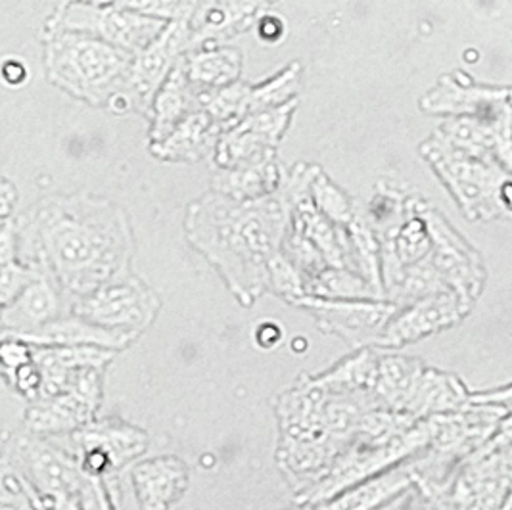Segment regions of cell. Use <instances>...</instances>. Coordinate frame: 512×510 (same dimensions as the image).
I'll use <instances>...</instances> for the list:
<instances>
[{
	"instance_id": "ac0fdd59",
	"label": "cell",
	"mask_w": 512,
	"mask_h": 510,
	"mask_svg": "<svg viewBox=\"0 0 512 510\" xmlns=\"http://www.w3.org/2000/svg\"><path fill=\"white\" fill-rule=\"evenodd\" d=\"M415 459V457H413ZM409 459L405 463L388 468L386 472L373 476L365 482L348 487L334 495L332 499L302 505V510H380L394 503L417 484L415 461Z\"/></svg>"
},
{
	"instance_id": "44dd1931",
	"label": "cell",
	"mask_w": 512,
	"mask_h": 510,
	"mask_svg": "<svg viewBox=\"0 0 512 510\" xmlns=\"http://www.w3.org/2000/svg\"><path fill=\"white\" fill-rule=\"evenodd\" d=\"M33 346H70V348H102L110 351H123L133 346L137 340L117 334L114 330L94 325L91 321L68 313L62 319L20 338Z\"/></svg>"
},
{
	"instance_id": "d590c367",
	"label": "cell",
	"mask_w": 512,
	"mask_h": 510,
	"mask_svg": "<svg viewBox=\"0 0 512 510\" xmlns=\"http://www.w3.org/2000/svg\"><path fill=\"white\" fill-rule=\"evenodd\" d=\"M2 77L8 85L20 87L27 79V68H25L22 58H6L2 64Z\"/></svg>"
},
{
	"instance_id": "d4e9b609",
	"label": "cell",
	"mask_w": 512,
	"mask_h": 510,
	"mask_svg": "<svg viewBox=\"0 0 512 510\" xmlns=\"http://www.w3.org/2000/svg\"><path fill=\"white\" fill-rule=\"evenodd\" d=\"M188 79L198 91H217L242 81L244 54L227 45H202L185 56Z\"/></svg>"
},
{
	"instance_id": "4fadbf2b",
	"label": "cell",
	"mask_w": 512,
	"mask_h": 510,
	"mask_svg": "<svg viewBox=\"0 0 512 510\" xmlns=\"http://www.w3.org/2000/svg\"><path fill=\"white\" fill-rule=\"evenodd\" d=\"M472 311L455 292H440L419 302L399 307L392 321L386 326L378 348L401 349L417 344L424 338L440 334L459 325Z\"/></svg>"
},
{
	"instance_id": "5bb4252c",
	"label": "cell",
	"mask_w": 512,
	"mask_h": 510,
	"mask_svg": "<svg viewBox=\"0 0 512 510\" xmlns=\"http://www.w3.org/2000/svg\"><path fill=\"white\" fill-rule=\"evenodd\" d=\"M71 307L70 296L41 265L39 275L12 302L2 305V338L29 336L71 313Z\"/></svg>"
},
{
	"instance_id": "7a4b0ae2",
	"label": "cell",
	"mask_w": 512,
	"mask_h": 510,
	"mask_svg": "<svg viewBox=\"0 0 512 510\" xmlns=\"http://www.w3.org/2000/svg\"><path fill=\"white\" fill-rule=\"evenodd\" d=\"M183 231L234 300L254 307L269 294V265L290 231V204L282 188L250 202L210 190L188 206Z\"/></svg>"
},
{
	"instance_id": "2e32d148",
	"label": "cell",
	"mask_w": 512,
	"mask_h": 510,
	"mask_svg": "<svg viewBox=\"0 0 512 510\" xmlns=\"http://www.w3.org/2000/svg\"><path fill=\"white\" fill-rule=\"evenodd\" d=\"M512 108L509 89L476 87L455 75H443L428 93L420 98V110L432 116L486 117L499 116Z\"/></svg>"
},
{
	"instance_id": "e575fe53",
	"label": "cell",
	"mask_w": 512,
	"mask_h": 510,
	"mask_svg": "<svg viewBox=\"0 0 512 510\" xmlns=\"http://www.w3.org/2000/svg\"><path fill=\"white\" fill-rule=\"evenodd\" d=\"M259 39H263L267 45L279 43L280 37L284 35V24L279 16H265L259 22Z\"/></svg>"
},
{
	"instance_id": "5b68a950",
	"label": "cell",
	"mask_w": 512,
	"mask_h": 510,
	"mask_svg": "<svg viewBox=\"0 0 512 510\" xmlns=\"http://www.w3.org/2000/svg\"><path fill=\"white\" fill-rule=\"evenodd\" d=\"M420 156L430 163L466 219L489 221L505 213L499 194L512 175L501 165L468 156L453 148L438 133L420 144Z\"/></svg>"
},
{
	"instance_id": "30bf717a",
	"label": "cell",
	"mask_w": 512,
	"mask_h": 510,
	"mask_svg": "<svg viewBox=\"0 0 512 510\" xmlns=\"http://www.w3.org/2000/svg\"><path fill=\"white\" fill-rule=\"evenodd\" d=\"M296 307L307 311L321 332L338 336L353 351L378 348L386 326L399 311L396 303L388 300H326L315 296H305Z\"/></svg>"
},
{
	"instance_id": "277c9868",
	"label": "cell",
	"mask_w": 512,
	"mask_h": 510,
	"mask_svg": "<svg viewBox=\"0 0 512 510\" xmlns=\"http://www.w3.org/2000/svg\"><path fill=\"white\" fill-rule=\"evenodd\" d=\"M2 464L16 470L48 510H81L85 472L68 445L24 430L4 438Z\"/></svg>"
},
{
	"instance_id": "f546056e",
	"label": "cell",
	"mask_w": 512,
	"mask_h": 510,
	"mask_svg": "<svg viewBox=\"0 0 512 510\" xmlns=\"http://www.w3.org/2000/svg\"><path fill=\"white\" fill-rule=\"evenodd\" d=\"M269 294H275L294 307L307 296L302 273L282 252L269 265Z\"/></svg>"
},
{
	"instance_id": "cb8c5ba5",
	"label": "cell",
	"mask_w": 512,
	"mask_h": 510,
	"mask_svg": "<svg viewBox=\"0 0 512 510\" xmlns=\"http://www.w3.org/2000/svg\"><path fill=\"white\" fill-rule=\"evenodd\" d=\"M424 369L426 365L417 357L401 355L396 349H380L374 388L378 405L382 409L405 413Z\"/></svg>"
},
{
	"instance_id": "7c38bea8",
	"label": "cell",
	"mask_w": 512,
	"mask_h": 510,
	"mask_svg": "<svg viewBox=\"0 0 512 510\" xmlns=\"http://www.w3.org/2000/svg\"><path fill=\"white\" fill-rule=\"evenodd\" d=\"M192 48L194 33L190 20H181L167 25L158 41L135 56L127 93L131 94L137 112L150 114L154 96Z\"/></svg>"
},
{
	"instance_id": "3957f363",
	"label": "cell",
	"mask_w": 512,
	"mask_h": 510,
	"mask_svg": "<svg viewBox=\"0 0 512 510\" xmlns=\"http://www.w3.org/2000/svg\"><path fill=\"white\" fill-rule=\"evenodd\" d=\"M135 56L91 35L45 29L43 60L48 81L93 108H108L114 96L127 93Z\"/></svg>"
},
{
	"instance_id": "836d02e7",
	"label": "cell",
	"mask_w": 512,
	"mask_h": 510,
	"mask_svg": "<svg viewBox=\"0 0 512 510\" xmlns=\"http://www.w3.org/2000/svg\"><path fill=\"white\" fill-rule=\"evenodd\" d=\"M254 344L259 349H275L279 348L284 340V328L280 325L279 321H273V319H265V321H259L256 328H254Z\"/></svg>"
},
{
	"instance_id": "1f68e13d",
	"label": "cell",
	"mask_w": 512,
	"mask_h": 510,
	"mask_svg": "<svg viewBox=\"0 0 512 510\" xmlns=\"http://www.w3.org/2000/svg\"><path fill=\"white\" fill-rule=\"evenodd\" d=\"M41 271L39 263H29L22 257L0 263V303L8 305Z\"/></svg>"
},
{
	"instance_id": "484cf974",
	"label": "cell",
	"mask_w": 512,
	"mask_h": 510,
	"mask_svg": "<svg viewBox=\"0 0 512 510\" xmlns=\"http://www.w3.org/2000/svg\"><path fill=\"white\" fill-rule=\"evenodd\" d=\"M302 85V64L292 62L261 83H240V119L277 108L294 98Z\"/></svg>"
},
{
	"instance_id": "4316f807",
	"label": "cell",
	"mask_w": 512,
	"mask_h": 510,
	"mask_svg": "<svg viewBox=\"0 0 512 510\" xmlns=\"http://www.w3.org/2000/svg\"><path fill=\"white\" fill-rule=\"evenodd\" d=\"M307 296L326 300H384L371 282L348 267H326L307 284Z\"/></svg>"
},
{
	"instance_id": "8992f818",
	"label": "cell",
	"mask_w": 512,
	"mask_h": 510,
	"mask_svg": "<svg viewBox=\"0 0 512 510\" xmlns=\"http://www.w3.org/2000/svg\"><path fill=\"white\" fill-rule=\"evenodd\" d=\"M160 309L162 300L158 292L135 271H129L77 300L71 313L94 325L139 340L156 323Z\"/></svg>"
},
{
	"instance_id": "7402d4cb",
	"label": "cell",
	"mask_w": 512,
	"mask_h": 510,
	"mask_svg": "<svg viewBox=\"0 0 512 510\" xmlns=\"http://www.w3.org/2000/svg\"><path fill=\"white\" fill-rule=\"evenodd\" d=\"M470 401L472 392L466 388L465 382L459 376L426 365L405 413L424 420L457 413L470 405Z\"/></svg>"
},
{
	"instance_id": "e0dca14e",
	"label": "cell",
	"mask_w": 512,
	"mask_h": 510,
	"mask_svg": "<svg viewBox=\"0 0 512 510\" xmlns=\"http://www.w3.org/2000/svg\"><path fill=\"white\" fill-rule=\"evenodd\" d=\"M131 486L139 510L175 509L190 486L188 464L177 455H160L131 468Z\"/></svg>"
},
{
	"instance_id": "83f0119b",
	"label": "cell",
	"mask_w": 512,
	"mask_h": 510,
	"mask_svg": "<svg viewBox=\"0 0 512 510\" xmlns=\"http://www.w3.org/2000/svg\"><path fill=\"white\" fill-rule=\"evenodd\" d=\"M409 200L411 196L403 194L399 188H394L388 183H378L369 206L363 209L365 219L378 234V238L388 232L396 231L397 227L405 221L409 213Z\"/></svg>"
},
{
	"instance_id": "d6986e66",
	"label": "cell",
	"mask_w": 512,
	"mask_h": 510,
	"mask_svg": "<svg viewBox=\"0 0 512 510\" xmlns=\"http://www.w3.org/2000/svg\"><path fill=\"white\" fill-rule=\"evenodd\" d=\"M223 127L206 112L198 110L179 123L165 139L150 142V154L160 162L198 163L211 160Z\"/></svg>"
},
{
	"instance_id": "6da1fadb",
	"label": "cell",
	"mask_w": 512,
	"mask_h": 510,
	"mask_svg": "<svg viewBox=\"0 0 512 510\" xmlns=\"http://www.w3.org/2000/svg\"><path fill=\"white\" fill-rule=\"evenodd\" d=\"M16 219L20 257L47 267L71 303L133 271V225L110 198L91 192L52 194Z\"/></svg>"
},
{
	"instance_id": "f1b7e54d",
	"label": "cell",
	"mask_w": 512,
	"mask_h": 510,
	"mask_svg": "<svg viewBox=\"0 0 512 510\" xmlns=\"http://www.w3.org/2000/svg\"><path fill=\"white\" fill-rule=\"evenodd\" d=\"M311 196L317 209L330 219L340 229L348 227L351 221L357 217L359 208L350 194L336 185L325 173L323 167H317L313 181H311Z\"/></svg>"
},
{
	"instance_id": "52a82bcc",
	"label": "cell",
	"mask_w": 512,
	"mask_h": 510,
	"mask_svg": "<svg viewBox=\"0 0 512 510\" xmlns=\"http://www.w3.org/2000/svg\"><path fill=\"white\" fill-rule=\"evenodd\" d=\"M169 22L148 18L116 4L66 0L45 29H64L91 35L108 45L139 54L162 37Z\"/></svg>"
},
{
	"instance_id": "8d00e7d4",
	"label": "cell",
	"mask_w": 512,
	"mask_h": 510,
	"mask_svg": "<svg viewBox=\"0 0 512 510\" xmlns=\"http://www.w3.org/2000/svg\"><path fill=\"white\" fill-rule=\"evenodd\" d=\"M16 202H18V188L4 177L0 183V219L14 217Z\"/></svg>"
},
{
	"instance_id": "9a60e30c",
	"label": "cell",
	"mask_w": 512,
	"mask_h": 510,
	"mask_svg": "<svg viewBox=\"0 0 512 510\" xmlns=\"http://www.w3.org/2000/svg\"><path fill=\"white\" fill-rule=\"evenodd\" d=\"M436 133L453 148L476 160L501 165L512 175V108L486 119L447 117Z\"/></svg>"
},
{
	"instance_id": "ffe728a7",
	"label": "cell",
	"mask_w": 512,
	"mask_h": 510,
	"mask_svg": "<svg viewBox=\"0 0 512 510\" xmlns=\"http://www.w3.org/2000/svg\"><path fill=\"white\" fill-rule=\"evenodd\" d=\"M202 110L200 91L192 85L185 70V58L165 79L162 89L154 96L150 106V142L165 139L179 123L194 112Z\"/></svg>"
},
{
	"instance_id": "4dcf8cb0",
	"label": "cell",
	"mask_w": 512,
	"mask_h": 510,
	"mask_svg": "<svg viewBox=\"0 0 512 510\" xmlns=\"http://www.w3.org/2000/svg\"><path fill=\"white\" fill-rule=\"evenodd\" d=\"M112 4L171 24L190 20L194 0H114Z\"/></svg>"
},
{
	"instance_id": "ba28073f",
	"label": "cell",
	"mask_w": 512,
	"mask_h": 510,
	"mask_svg": "<svg viewBox=\"0 0 512 510\" xmlns=\"http://www.w3.org/2000/svg\"><path fill=\"white\" fill-rule=\"evenodd\" d=\"M66 440L81 470L108 484L129 464H135L150 445L146 430L117 417H98Z\"/></svg>"
},
{
	"instance_id": "603a6c76",
	"label": "cell",
	"mask_w": 512,
	"mask_h": 510,
	"mask_svg": "<svg viewBox=\"0 0 512 510\" xmlns=\"http://www.w3.org/2000/svg\"><path fill=\"white\" fill-rule=\"evenodd\" d=\"M286 175L282 171L279 158L265 162L240 165L231 169H213L211 190L225 194L233 200L250 202L279 192L284 186Z\"/></svg>"
},
{
	"instance_id": "9c48e42d",
	"label": "cell",
	"mask_w": 512,
	"mask_h": 510,
	"mask_svg": "<svg viewBox=\"0 0 512 510\" xmlns=\"http://www.w3.org/2000/svg\"><path fill=\"white\" fill-rule=\"evenodd\" d=\"M104 367H87L64 394L27 403L24 430L43 438H68L98 418L104 399Z\"/></svg>"
},
{
	"instance_id": "74e56055",
	"label": "cell",
	"mask_w": 512,
	"mask_h": 510,
	"mask_svg": "<svg viewBox=\"0 0 512 510\" xmlns=\"http://www.w3.org/2000/svg\"><path fill=\"white\" fill-rule=\"evenodd\" d=\"M511 102H512V91H511Z\"/></svg>"
},
{
	"instance_id": "8fae6325",
	"label": "cell",
	"mask_w": 512,
	"mask_h": 510,
	"mask_svg": "<svg viewBox=\"0 0 512 510\" xmlns=\"http://www.w3.org/2000/svg\"><path fill=\"white\" fill-rule=\"evenodd\" d=\"M422 213L432 236V265L440 273L445 286L455 292L466 305L474 307L486 284L482 255L453 229V225L440 211L428 206V202H424Z\"/></svg>"
},
{
	"instance_id": "d6a6232c",
	"label": "cell",
	"mask_w": 512,
	"mask_h": 510,
	"mask_svg": "<svg viewBox=\"0 0 512 510\" xmlns=\"http://www.w3.org/2000/svg\"><path fill=\"white\" fill-rule=\"evenodd\" d=\"M0 510H39L35 491L16 470L6 464H2Z\"/></svg>"
}]
</instances>
